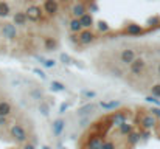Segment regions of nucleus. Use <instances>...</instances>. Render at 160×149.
Returning <instances> with one entry per match:
<instances>
[{
  "mask_svg": "<svg viewBox=\"0 0 160 149\" xmlns=\"http://www.w3.org/2000/svg\"><path fill=\"white\" fill-rule=\"evenodd\" d=\"M68 30H70V33H73V34H79V33L82 31V25H81L79 19H72L70 23H68Z\"/></svg>",
  "mask_w": 160,
  "mask_h": 149,
  "instance_id": "6ab92c4d",
  "label": "nucleus"
},
{
  "mask_svg": "<svg viewBox=\"0 0 160 149\" xmlns=\"http://www.w3.org/2000/svg\"><path fill=\"white\" fill-rule=\"evenodd\" d=\"M9 135L11 138L16 142V143H27L28 140V132L27 129L23 127V124H19V123H14L11 127H9Z\"/></svg>",
  "mask_w": 160,
  "mask_h": 149,
  "instance_id": "f257e3e1",
  "label": "nucleus"
},
{
  "mask_svg": "<svg viewBox=\"0 0 160 149\" xmlns=\"http://www.w3.org/2000/svg\"><path fill=\"white\" fill-rule=\"evenodd\" d=\"M0 33H2V36L5 37V39H8V41H14V39H17V27L12 23V22H5V23H2V27H0Z\"/></svg>",
  "mask_w": 160,
  "mask_h": 149,
  "instance_id": "20e7f679",
  "label": "nucleus"
},
{
  "mask_svg": "<svg viewBox=\"0 0 160 149\" xmlns=\"http://www.w3.org/2000/svg\"><path fill=\"white\" fill-rule=\"evenodd\" d=\"M101 149H117V145H115V142L109 140V142H104V143H103Z\"/></svg>",
  "mask_w": 160,
  "mask_h": 149,
  "instance_id": "473e14b6",
  "label": "nucleus"
},
{
  "mask_svg": "<svg viewBox=\"0 0 160 149\" xmlns=\"http://www.w3.org/2000/svg\"><path fill=\"white\" fill-rule=\"evenodd\" d=\"M97 30L101 31V33H107V31L110 30V27H109V23L104 22V20H97Z\"/></svg>",
  "mask_w": 160,
  "mask_h": 149,
  "instance_id": "a878e982",
  "label": "nucleus"
},
{
  "mask_svg": "<svg viewBox=\"0 0 160 149\" xmlns=\"http://www.w3.org/2000/svg\"><path fill=\"white\" fill-rule=\"evenodd\" d=\"M90 11H98V5L92 3V5H90Z\"/></svg>",
  "mask_w": 160,
  "mask_h": 149,
  "instance_id": "79ce46f5",
  "label": "nucleus"
},
{
  "mask_svg": "<svg viewBox=\"0 0 160 149\" xmlns=\"http://www.w3.org/2000/svg\"><path fill=\"white\" fill-rule=\"evenodd\" d=\"M86 2H90V3H93V0H86Z\"/></svg>",
  "mask_w": 160,
  "mask_h": 149,
  "instance_id": "a18cd8bd",
  "label": "nucleus"
},
{
  "mask_svg": "<svg viewBox=\"0 0 160 149\" xmlns=\"http://www.w3.org/2000/svg\"><path fill=\"white\" fill-rule=\"evenodd\" d=\"M70 42H72V44H75V45H78V44H79V36L72 33V34H70Z\"/></svg>",
  "mask_w": 160,
  "mask_h": 149,
  "instance_id": "c9c22d12",
  "label": "nucleus"
},
{
  "mask_svg": "<svg viewBox=\"0 0 160 149\" xmlns=\"http://www.w3.org/2000/svg\"><path fill=\"white\" fill-rule=\"evenodd\" d=\"M124 31H126L128 34H142V33H143V28H142V25H138V23H131V25H128V27L124 28Z\"/></svg>",
  "mask_w": 160,
  "mask_h": 149,
  "instance_id": "5701e85b",
  "label": "nucleus"
},
{
  "mask_svg": "<svg viewBox=\"0 0 160 149\" xmlns=\"http://www.w3.org/2000/svg\"><path fill=\"white\" fill-rule=\"evenodd\" d=\"M19 2H28V0H19Z\"/></svg>",
  "mask_w": 160,
  "mask_h": 149,
  "instance_id": "49530a36",
  "label": "nucleus"
},
{
  "mask_svg": "<svg viewBox=\"0 0 160 149\" xmlns=\"http://www.w3.org/2000/svg\"><path fill=\"white\" fill-rule=\"evenodd\" d=\"M30 97L33 99H36V101H39V99H42L44 93H42V90L39 87H33V89H30Z\"/></svg>",
  "mask_w": 160,
  "mask_h": 149,
  "instance_id": "393cba45",
  "label": "nucleus"
},
{
  "mask_svg": "<svg viewBox=\"0 0 160 149\" xmlns=\"http://www.w3.org/2000/svg\"><path fill=\"white\" fill-rule=\"evenodd\" d=\"M95 109H97V106H95L93 102H87V104H84L82 107L78 109V115H79V117H89Z\"/></svg>",
  "mask_w": 160,
  "mask_h": 149,
  "instance_id": "2eb2a0df",
  "label": "nucleus"
},
{
  "mask_svg": "<svg viewBox=\"0 0 160 149\" xmlns=\"http://www.w3.org/2000/svg\"><path fill=\"white\" fill-rule=\"evenodd\" d=\"M42 149H50L48 146H42Z\"/></svg>",
  "mask_w": 160,
  "mask_h": 149,
  "instance_id": "c03bdc74",
  "label": "nucleus"
},
{
  "mask_svg": "<svg viewBox=\"0 0 160 149\" xmlns=\"http://www.w3.org/2000/svg\"><path fill=\"white\" fill-rule=\"evenodd\" d=\"M142 140V137H140V132H131L128 137H126V142H128V145L129 146H135V145H138V142Z\"/></svg>",
  "mask_w": 160,
  "mask_h": 149,
  "instance_id": "4be33fe9",
  "label": "nucleus"
},
{
  "mask_svg": "<svg viewBox=\"0 0 160 149\" xmlns=\"http://www.w3.org/2000/svg\"><path fill=\"white\" fill-rule=\"evenodd\" d=\"M159 23H160V16H152V17H149L146 20V25H149V27H157Z\"/></svg>",
  "mask_w": 160,
  "mask_h": 149,
  "instance_id": "c756f323",
  "label": "nucleus"
},
{
  "mask_svg": "<svg viewBox=\"0 0 160 149\" xmlns=\"http://www.w3.org/2000/svg\"><path fill=\"white\" fill-rule=\"evenodd\" d=\"M79 22H81V25H82V30H84V28H86V30H89L90 27H93V25H95L93 17H92V14H90V12H86L82 17H79Z\"/></svg>",
  "mask_w": 160,
  "mask_h": 149,
  "instance_id": "f3484780",
  "label": "nucleus"
},
{
  "mask_svg": "<svg viewBox=\"0 0 160 149\" xmlns=\"http://www.w3.org/2000/svg\"><path fill=\"white\" fill-rule=\"evenodd\" d=\"M33 72H34V73H36V75H39V76H41V78H42V79H47V75H45V73H44V72H42V70H39V68H34V70H33Z\"/></svg>",
  "mask_w": 160,
  "mask_h": 149,
  "instance_id": "4c0bfd02",
  "label": "nucleus"
},
{
  "mask_svg": "<svg viewBox=\"0 0 160 149\" xmlns=\"http://www.w3.org/2000/svg\"><path fill=\"white\" fill-rule=\"evenodd\" d=\"M53 134L56 137H59L62 132H64V127H65V121L64 120H61V118H58V120H54L53 121Z\"/></svg>",
  "mask_w": 160,
  "mask_h": 149,
  "instance_id": "a211bd4d",
  "label": "nucleus"
},
{
  "mask_svg": "<svg viewBox=\"0 0 160 149\" xmlns=\"http://www.w3.org/2000/svg\"><path fill=\"white\" fill-rule=\"evenodd\" d=\"M156 72H157V76H160V61L157 62V65H156Z\"/></svg>",
  "mask_w": 160,
  "mask_h": 149,
  "instance_id": "37998d69",
  "label": "nucleus"
},
{
  "mask_svg": "<svg viewBox=\"0 0 160 149\" xmlns=\"http://www.w3.org/2000/svg\"><path fill=\"white\" fill-rule=\"evenodd\" d=\"M82 95L87 97V98H95V97H97V93L92 92V90H82Z\"/></svg>",
  "mask_w": 160,
  "mask_h": 149,
  "instance_id": "e433bc0d",
  "label": "nucleus"
},
{
  "mask_svg": "<svg viewBox=\"0 0 160 149\" xmlns=\"http://www.w3.org/2000/svg\"><path fill=\"white\" fill-rule=\"evenodd\" d=\"M42 8L47 16H54L59 11V3H58V0H44Z\"/></svg>",
  "mask_w": 160,
  "mask_h": 149,
  "instance_id": "6e6552de",
  "label": "nucleus"
},
{
  "mask_svg": "<svg viewBox=\"0 0 160 149\" xmlns=\"http://www.w3.org/2000/svg\"><path fill=\"white\" fill-rule=\"evenodd\" d=\"M12 104L11 101H6V99H0V115L2 117H11L12 115Z\"/></svg>",
  "mask_w": 160,
  "mask_h": 149,
  "instance_id": "4468645a",
  "label": "nucleus"
},
{
  "mask_svg": "<svg viewBox=\"0 0 160 149\" xmlns=\"http://www.w3.org/2000/svg\"><path fill=\"white\" fill-rule=\"evenodd\" d=\"M22 149H36V146H34L33 143H25V145H23V148H22Z\"/></svg>",
  "mask_w": 160,
  "mask_h": 149,
  "instance_id": "a19ab883",
  "label": "nucleus"
},
{
  "mask_svg": "<svg viewBox=\"0 0 160 149\" xmlns=\"http://www.w3.org/2000/svg\"><path fill=\"white\" fill-rule=\"evenodd\" d=\"M100 107L103 110H109V112H113L117 109L121 107V101L120 99H113V101H100Z\"/></svg>",
  "mask_w": 160,
  "mask_h": 149,
  "instance_id": "ddd939ff",
  "label": "nucleus"
},
{
  "mask_svg": "<svg viewBox=\"0 0 160 149\" xmlns=\"http://www.w3.org/2000/svg\"><path fill=\"white\" fill-rule=\"evenodd\" d=\"M137 124H140L142 129H145V131H151L157 126V118L152 117L149 112H145L137 117Z\"/></svg>",
  "mask_w": 160,
  "mask_h": 149,
  "instance_id": "7ed1b4c3",
  "label": "nucleus"
},
{
  "mask_svg": "<svg viewBox=\"0 0 160 149\" xmlns=\"http://www.w3.org/2000/svg\"><path fill=\"white\" fill-rule=\"evenodd\" d=\"M135 57H137V53H135V50H132V48H126L120 53V62L121 64H126V65H129L131 62H134Z\"/></svg>",
  "mask_w": 160,
  "mask_h": 149,
  "instance_id": "1a4fd4ad",
  "label": "nucleus"
},
{
  "mask_svg": "<svg viewBox=\"0 0 160 149\" xmlns=\"http://www.w3.org/2000/svg\"><path fill=\"white\" fill-rule=\"evenodd\" d=\"M67 109H68V102H64V104H61V107H59V113H64Z\"/></svg>",
  "mask_w": 160,
  "mask_h": 149,
  "instance_id": "58836bf2",
  "label": "nucleus"
},
{
  "mask_svg": "<svg viewBox=\"0 0 160 149\" xmlns=\"http://www.w3.org/2000/svg\"><path fill=\"white\" fill-rule=\"evenodd\" d=\"M129 117H131V110H128V109H117V110H113L107 117V120L110 121L112 126H118L121 123H126Z\"/></svg>",
  "mask_w": 160,
  "mask_h": 149,
  "instance_id": "f03ea898",
  "label": "nucleus"
},
{
  "mask_svg": "<svg viewBox=\"0 0 160 149\" xmlns=\"http://www.w3.org/2000/svg\"><path fill=\"white\" fill-rule=\"evenodd\" d=\"M86 12H87V6L84 2H76L75 5H72V14L75 16V19L82 17Z\"/></svg>",
  "mask_w": 160,
  "mask_h": 149,
  "instance_id": "9d476101",
  "label": "nucleus"
},
{
  "mask_svg": "<svg viewBox=\"0 0 160 149\" xmlns=\"http://www.w3.org/2000/svg\"><path fill=\"white\" fill-rule=\"evenodd\" d=\"M145 99H146V102H151V104H154L156 107H160V99L159 98H156V97L151 95V97H146Z\"/></svg>",
  "mask_w": 160,
  "mask_h": 149,
  "instance_id": "2f4dec72",
  "label": "nucleus"
},
{
  "mask_svg": "<svg viewBox=\"0 0 160 149\" xmlns=\"http://www.w3.org/2000/svg\"><path fill=\"white\" fill-rule=\"evenodd\" d=\"M39 62H41V65L42 67H45V68H52V67H54L56 65V61H53V59H44V57H41V56H34Z\"/></svg>",
  "mask_w": 160,
  "mask_h": 149,
  "instance_id": "b1692460",
  "label": "nucleus"
},
{
  "mask_svg": "<svg viewBox=\"0 0 160 149\" xmlns=\"http://www.w3.org/2000/svg\"><path fill=\"white\" fill-rule=\"evenodd\" d=\"M9 14H11L9 3L6 0H0V17L2 19H6V17H9Z\"/></svg>",
  "mask_w": 160,
  "mask_h": 149,
  "instance_id": "412c9836",
  "label": "nucleus"
},
{
  "mask_svg": "<svg viewBox=\"0 0 160 149\" xmlns=\"http://www.w3.org/2000/svg\"><path fill=\"white\" fill-rule=\"evenodd\" d=\"M39 112H41L44 117H48V115H50V107L47 106V102H41V104H39Z\"/></svg>",
  "mask_w": 160,
  "mask_h": 149,
  "instance_id": "c85d7f7f",
  "label": "nucleus"
},
{
  "mask_svg": "<svg viewBox=\"0 0 160 149\" xmlns=\"http://www.w3.org/2000/svg\"><path fill=\"white\" fill-rule=\"evenodd\" d=\"M78 36H79V44H82V45H89L95 41V34L90 30H82Z\"/></svg>",
  "mask_w": 160,
  "mask_h": 149,
  "instance_id": "f8f14e48",
  "label": "nucleus"
},
{
  "mask_svg": "<svg viewBox=\"0 0 160 149\" xmlns=\"http://www.w3.org/2000/svg\"><path fill=\"white\" fill-rule=\"evenodd\" d=\"M152 117H156V118H160V107H152V109H149L148 110Z\"/></svg>",
  "mask_w": 160,
  "mask_h": 149,
  "instance_id": "72a5a7b5",
  "label": "nucleus"
},
{
  "mask_svg": "<svg viewBox=\"0 0 160 149\" xmlns=\"http://www.w3.org/2000/svg\"><path fill=\"white\" fill-rule=\"evenodd\" d=\"M129 70H131L132 75H135V76H142V73L146 70V61H145L143 57H135L134 62L129 64Z\"/></svg>",
  "mask_w": 160,
  "mask_h": 149,
  "instance_id": "39448f33",
  "label": "nucleus"
},
{
  "mask_svg": "<svg viewBox=\"0 0 160 149\" xmlns=\"http://www.w3.org/2000/svg\"><path fill=\"white\" fill-rule=\"evenodd\" d=\"M140 137L145 138V140H148V138H149V131H145V129H143V131L140 132Z\"/></svg>",
  "mask_w": 160,
  "mask_h": 149,
  "instance_id": "ea45409f",
  "label": "nucleus"
},
{
  "mask_svg": "<svg viewBox=\"0 0 160 149\" xmlns=\"http://www.w3.org/2000/svg\"><path fill=\"white\" fill-rule=\"evenodd\" d=\"M117 127H118V132H120V135H123V137H128L131 132H134V124H131L129 121H126V123H121V124H118Z\"/></svg>",
  "mask_w": 160,
  "mask_h": 149,
  "instance_id": "dca6fc26",
  "label": "nucleus"
},
{
  "mask_svg": "<svg viewBox=\"0 0 160 149\" xmlns=\"http://www.w3.org/2000/svg\"><path fill=\"white\" fill-rule=\"evenodd\" d=\"M151 93H152V97H156V98L160 99V84H154V86L151 87Z\"/></svg>",
  "mask_w": 160,
  "mask_h": 149,
  "instance_id": "7c9ffc66",
  "label": "nucleus"
},
{
  "mask_svg": "<svg viewBox=\"0 0 160 149\" xmlns=\"http://www.w3.org/2000/svg\"><path fill=\"white\" fill-rule=\"evenodd\" d=\"M44 48L47 50V51H54V50L58 48V41L54 39L53 36H47L44 39Z\"/></svg>",
  "mask_w": 160,
  "mask_h": 149,
  "instance_id": "aec40b11",
  "label": "nucleus"
},
{
  "mask_svg": "<svg viewBox=\"0 0 160 149\" xmlns=\"http://www.w3.org/2000/svg\"><path fill=\"white\" fill-rule=\"evenodd\" d=\"M104 135H100V134H89L87 137V142H86V148L89 149H101L103 143H104Z\"/></svg>",
  "mask_w": 160,
  "mask_h": 149,
  "instance_id": "423d86ee",
  "label": "nucleus"
},
{
  "mask_svg": "<svg viewBox=\"0 0 160 149\" xmlns=\"http://www.w3.org/2000/svg\"><path fill=\"white\" fill-rule=\"evenodd\" d=\"M50 87H52L53 92H64V90H65V86H64L62 82H59V81H52Z\"/></svg>",
  "mask_w": 160,
  "mask_h": 149,
  "instance_id": "bb28decb",
  "label": "nucleus"
},
{
  "mask_svg": "<svg viewBox=\"0 0 160 149\" xmlns=\"http://www.w3.org/2000/svg\"><path fill=\"white\" fill-rule=\"evenodd\" d=\"M59 61L62 62V64H65V65H70L73 61H72V57L67 54V53H59Z\"/></svg>",
  "mask_w": 160,
  "mask_h": 149,
  "instance_id": "cd10ccee",
  "label": "nucleus"
},
{
  "mask_svg": "<svg viewBox=\"0 0 160 149\" xmlns=\"http://www.w3.org/2000/svg\"><path fill=\"white\" fill-rule=\"evenodd\" d=\"M12 23H14L16 27H27L28 19H27L25 11H16V12L12 14Z\"/></svg>",
  "mask_w": 160,
  "mask_h": 149,
  "instance_id": "9b49d317",
  "label": "nucleus"
},
{
  "mask_svg": "<svg viewBox=\"0 0 160 149\" xmlns=\"http://www.w3.org/2000/svg\"><path fill=\"white\" fill-rule=\"evenodd\" d=\"M25 14H27L28 22H39V20L42 19V9H41L38 5H31V6H28L27 11H25Z\"/></svg>",
  "mask_w": 160,
  "mask_h": 149,
  "instance_id": "0eeeda50",
  "label": "nucleus"
},
{
  "mask_svg": "<svg viewBox=\"0 0 160 149\" xmlns=\"http://www.w3.org/2000/svg\"><path fill=\"white\" fill-rule=\"evenodd\" d=\"M89 121H90V118H89V117H79V126H81V127L87 126V124H89Z\"/></svg>",
  "mask_w": 160,
  "mask_h": 149,
  "instance_id": "f704fd0d",
  "label": "nucleus"
}]
</instances>
